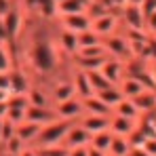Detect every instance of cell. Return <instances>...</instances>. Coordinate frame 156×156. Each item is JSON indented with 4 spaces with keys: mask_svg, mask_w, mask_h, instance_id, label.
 <instances>
[{
    "mask_svg": "<svg viewBox=\"0 0 156 156\" xmlns=\"http://www.w3.org/2000/svg\"><path fill=\"white\" fill-rule=\"evenodd\" d=\"M53 2H55V4H61V2H63V0H53Z\"/></svg>",
    "mask_w": 156,
    "mask_h": 156,
    "instance_id": "41",
    "label": "cell"
},
{
    "mask_svg": "<svg viewBox=\"0 0 156 156\" xmlns=\"http://www.w3.org/2000/svg\"><path fill=\"white\" fill-rule=\"evenodd\" d=\"M141 120V118H139ZM139 120H131L125 116H118V114H112L110 116V131L112 135H122V137H131L133 131L137 129V122Z\"/></svg>",
    "mask_w": 156,
    "mask_h": 156,
    "instance_id": "13",
    "label": "cell"
},
{
    "mask_svg": "<svg viewBox=\"0 0 156 156\" xmlns=\"http://www.w3.org/2000/svg\"><path fill=\"white\" fill-rule=\"evenodd\" d=\"M101 101H104L105 105H110L112 110L116 108V105L120 104L122 99H125V95L120 93V89L116 87V84H112V87H108V89H104V91H99V93H95Z\"/></svg>",
    "mask_w": 156,
    "mask_h": 156,
    "instance_id": "23",
    "label": "cell"
},
{
    "mask_svg": "<svg viewBox=\"0 0 156 156\" xmlns=\"http://www.w3.org/2000/svg\"><path fill=\"white\" fill-rule=\"evenodd\" d=\"M15 129H17V125H13L11 120L2 118V129H0V146H2L6 139H11V137L15 135Z\"/></svg>",
    "mask_w": 156,
    "mask_h": 156,
    "instance_id": "31",
    "label": "cell"
},
{
    "mask_svg": "<svg viewBox=\"0 0 156 156\" xmlns=\"http://www.w3.org/2000/svg\"><path fill=\"white\" fill-rule=\"evenodd\" d=\"M57 116L53 112V108H40V105H27L26 110V120H32V122H38V125H49L53 122Z\"/></svg>",
    "mask_w": 156,
    "mask_h": 156,
    "instance_id": "16",
    "label": "cell"
},
{
    "mask_svg": "<svg viewBox=\"0 0 156 156\" xmlns=\"http://www.w3.org/2000/svg\"><path fill=\"white\" fill-rule=\"evenodd\" d=\"M91 30L101 38H110V36H114V34H118L120 30H122V23H120V15L118 13H104V15H99V17H93L91 19Z\"/></svg>",
    "mask_w": 156,
    "mask_h": 156,
    "instance_id": "3",
    "label": "cell"
},
{
    "mask_svg": "<svg viewBox=\"0 0 156 156\" xmlns=\"http://www.w3.org/2000/svg\"><path fill=\"white\" fill-rule=\"evenodd\" d=\"M15 66H17V57L11 42H2L0 44V74H11Z\"/></svg>",
    "mask_w": 156,
    "mask_h": 156,
    "instance_id": "20",
    "label": "cell"
},
{
    "mask_svg": "<svg viewBox=\"0 0 156 156\" xmlns=\"http://www.w3.org/2000/svg\"><path fill=\"white\" fill-rule=\"evenodd\" d=\"M146 34L148 36H156V13L146 17Z\"/></svg>",
    "mask_w": 156,
    "mask_h": 156,
    "instance_id": "33",
    "label": "cell"
},
{
    "mask_svg": "<svg viewBox=\"0 0 156 156\" xmlns=\"http://www.w3.org/2000/svg\"><path fill=\"white\" fill-rule=\"evenodd\" d=\"M40 131H42V125L32 122V120H23L21 125H17L15 133H17V137H21L26 141L27 146H34L36 139H38V135H40Z\"/></svg>",
    "mask_w": 156,
    "mask_h": 156,
    "instance_id": "17",
    "label": "cell"
},
{
    "mask_svg": "<svg viewBox=\"0 0 156 156\" xmlns=\"http://www.w3.org/2000/svg\"><path fill=\"white\" fill-rule=\"evenodd\" d=\"M146 68H148V76H150V80H152V87L156 89V61H146Z\"/></svg>",
    "mask_w": 156,
    "mask_h": 156,
    "instance_id": "35",
    "label": "cell"
},
{
    "mask_svg": "<svg viewBox=\"0 0 156 156\" xmlns=\"http://www.w3.org/2000/svg\"><path fill=\"white\" fill-rule=\"evenodd\" d=\"M68 156H89V146H76V148H68Z\"/></svg>",
    "mask_w": 156,
    "mask_h": 156,
    "instance_id": "34",
    "label": "cell"
},
{
    "mask_svg": "<svg viewBox=\"0 0 156 156\" xmlns=\"http://www.w3.org/2000/svg\"><path fill=\"white\" fill-rule=\"evenodd\" d=\"M26 23H27V13L23 11V6L19 2H15L11 6V11L4 13L2 17V26L6 30V36H9V42H15L23 36L26 32Z\"/></svg>",
    "mask_w": 156,
    "mask_h": 156,
    "instance_id": "1",
    "label": "cell"
},
{
    "mask_svg": "<svg viewBox=\"0 0 156 156\" xmlns=\"http://www.w3.org/2000/svg\"><path fill=\"white\" fill-rule=\"evenodd\" d=\"M135 146L131 144L129 137H122V135H112V144H110V150L108 154H118V156H129V152Z\"/></svg>",
    "mask_w": 156,
    "mask_h": 156,
    "instance_id": "22",
    "label": "cell"
},
{
    "mask_svg": "<svg viewBox=\"0 0 156 156\" xmlns=\"http://www.w3.org/2000/svg\"><path fill=\"white\" fill-rule=\"evenodd\" d=\"M78 125H80V127H84L91 135H95V133H99V131L110 129V116H101V114H87V112H84V114L80 116Z\"/></svg>",
    "mask_w": 156,
    "mask_h": 156,
    "instance_id": "12",
    "label": "cell"
},
{
    "mask_svg": "<svg viewBox=\"0 0 156 156\" xmlns=\"http://www.w3.org/2000/svg\"><path fill=\"white\" fill-rule=\"evenodd\" d=\"M120 23L122 30H133V32H146V15L139 4H127L120 11Z\"/></svg>",
    "mask_w": 156,
    "mask_h": 156,
    "instance_id": "4",
    "label": "cell"
},
{
    "mask_svg": "<svg viewBox=\"0 0 156 156\" xmlns=\"http://www.w3.org/2000/svg\"><path fill=\"white\" fill-rule=\"evenodd\" d=\"M26 110H27V108H9V105H6V114H4V118L11 120L13 125H21V122L26 120Z\"/></svg>",
    "mask_w": 156,
    "mask_h": 156,
    "instance_id": "29",
    "label": "cell"
},
{
    "mask_svg": "<svg viewBox=\"0 0 156 156\" xmlns=\"http://www.w3.org/2000/svg\"><path fill=\"white\" fill-rule=\"evenodd\" d=\"M112 114H118V116H125V118H131V120H139L141 118V114H139V110L135 108L133 104V99H122L120 104L116 105L114 110H112Z\"/></svg>",
    "mask_w": 156,
    "mask_h": 156,
    "instance_id": "24",
    "label": "cell"
},
{
    "mask_svg": "<svg viewBox=\"0 0 156 156\" xmlns=\"http://www.w3.org/2000/svg\"><path fill=\"white\" fill-rule=\"evenodd\" d=\"M82 108H84V112H87V114H101V116H112V108H110V105H105L104 101H101V99L95 95V93L82 99Z\"/></svg>",
    "mask_w": 156,
    "mask_h": 156,
    "instance_id": "21",
    "label": "cell"
},
{
    "mask_svg": "<svg viewBox=\"0 0 156 156\" xmlns=\"http://www.w3.org/2000/svg\"><path fill=\"white\" fill-rule=\"evenodd\" d=\"M87 76H89V82H91L93 93H99V91H104L108 87H112V82L101 74V70H91V72H87Z\"/></svg>",
    "mask_w": 156,
    "mask_h": 156,
    "instance_id": "26",
    "label": "cell"
},
{
    "mask_svg": "<svg viewBox=\"0 0 156 156\" xmlns=\"http://www.w3.org/2000/svg\"><path fill=\"white\" fill-rule=\"evenodd\" d=\"M53 38H55L57 49L61 51V55H63L66 59H72L78 53V40H76V34H74V32H68V30H61L59 26H55Z\"/></svg>",
    "mask_w": 156,
    "mask_h": 156,
    "instance_id": "7",
    "label": "cell"
},
{
    "mask_svg": "<svg viewBox=\"0 0 156 156\" xmlns=\"http://www.w3.org/2000/svg\"><path fill=\"white\" fill-rule=\"evenodd\" d=\"M101 74H104L112 84H118L122 78L127 76V61H120V59H112V57H108V61L101 66Z\"/></svg>",
    "mask_w": 156,
    "mask_h": 156,
    "instance_id": "10",
    "label": "cell"
},
{
    "mask_svg": "<svg viewBox=\"0 0 156 156\" xmlns=\"http://www.w3.org/2000/svg\"><path fill=\"white\" fill-rule=\"evenodd\" d=\"M27 104L30 105H40V108H53V101H51V95H49V89L44 82L40 80H34L32 87L27 89Z\"/></svg>",
    "mask_w": 156,
    "mask_h": 156,
    "instance_id": "9",
    "label": "cell"
},
{
    "mask_svg": "<svg viewBox=\"0 0 156 156\" xmlns=\"http://www.w3.org/2000/svg\"><path fill=\"white\" fill-rule=\"evenodd\" d=\"M133 104L139 110L141 116L150 114L156 110V89H144L137 97H133Z\"/></svg>",
    "mask_w": 156,
    "mask_h": 156,
    "instance_id": "14",
    "label": "cell"
},
{
    "mask_svg": "<svg viewBox=\"0 0 156 156\" xmlns=\"http://www.w3.org/2000/svg\"><path fill=\"white\" fill-rule=\"evenodd\" d=\"M110 144H112V131L105 129V131H99V133H95L93 137H91V148H95V150H101L108 154V150H110Z\"/></svg>",
    "mask_w": 156,
    "mask_h": 156,
    "instance_id": "25",
    "label": "cell"
},
{
    "mask_svg": "<svg viewBox=\"0 0 156 156\" xmlns=\"http://www.w3.org/2000/svg\"><path fill=\"white\" fill-rule=\"evenodd\" d=\"M91 133L84 129V127H80L78 122H72V127L68 129V135H66V139H63V146L66 148H76V146H89L91 144Z\"/></svg>",
    "mask_w": 156,
    "mask_h": 156,
    "instance_id": "11",
    "label": "cell"
},
{
    "mask_svg": "<svg viewBox=\"0 0 156 156\" xmlns=\"http://www.w3.org/2000/svg\"><path fill=\"white\" fill-rule=\"evenodd\" d=\"M70 78H72V82H74L76 97L84 99V97L93 95V89H91V82H89V76H87V72H82V70H78V68H74V66H72Z\"/></svg>",
    "mask_w": 156,
    "mask_h": 156,
    "instance_id": "15",
    "label": "cell"
},
{
    "mask_svg": "<svg viewBox=\"0 0 156 156\" xmlns=\"http://www.w3.org/2000/svg\"><path fill=\"white\" fill-rule=\"evenodd\" d=\"M108 156H118V154H108Z\"/></svg>",
    "mask_w": 156,
    "mask_h": 156,
    "instance_id": "42",
    "label": "cell"
},
{
    "mask_svg": "<svg viewBox=\"0 0 156 156\" xmlns=\"http://www.w3.org/2000/svg\"><path fill=\"white\" fill-rule=\"evenodd\" d=\"M55 26H59L61 30L80 34L84 30H91V17L89 13H72V15H59L55 19Z\"/></svg>",
    "mask_w": 156,
    "mask_h": 156,
    "instance_id": "8",
    "label": "cell"
},
{
    "mask_svg": "<svg viewBox=\"0 0 156 156\" xmlns=\"http://www.w3.org/2000/svg\"><path fill=\"white\" fill-rule=\"evenodd\" d=\"M70 127H72V122H66V120L55 118L53 122L42 127V131H40V135H38V139H36L34 146L36 148H42V146H59V144H63Z\"/></svg>",
    "mask_w": 156,
    "mask_h": 156,
    "instance_id": "2",
    "label": "cell"
},
{
    "mask_svg": "<svg viewBox=\"0 0 156 156\" xmlns=\"http://www.w3.org/2000/svg\"><path fill=\"white\" fill-rule=\"evenodd\" d=\"M76 40H78V51H80V49H84V47H93V44L104 42V40L93 32V30H84V32L76 34Z\"/></svg>",
    "mask_w": 156,
    "mask_h": 156,
    "instance_id": "27",
    "label": "cell"
},
{
    "mask_svg": "<svg viewBox=\"0 0 156 156\" xmlns=\"http://www.w3.org/2000/svg\"><path fill=\"white\" fill-rule=\"evenodd\" d=\"M93 0H63L57 4V17L59 15H72V13H89Z\"/></svg>",
    "mask_w": 156,
    "mask_h": 156,
    "instance_id": "18",
    "label": "cell"
},
{
    "mask_svg": "<svg viewBox=\"0 0 156 156\" xmlns=\"http://www.w3.org/2000/svg\"><path fill=\"white\" fill-rule=\"evenodd\" d=\"M129 156H148V154H146L141 148H133V150L129 152Z\"/></svg>",
    "mask_w": 156,
    "mask_h": 156,
    "instance_id": "39",
    "label": "cell"
},
{
    "mask_svg": "<svg viewBox=\"0 0 156 156\" xmlns=\"http://www.w3.org/2000/svg\"><path fill=\"white\" fill-rule=\"evenodd\" d=\"M53 112L59 120H66V122H78L80 116L84 114V108H82V99L80 97H72L68 101H61V104L53 105Z\"/></svg>",
    "mask_w": 156,
    "mask_h": 156,
    "instance_id": "6",
    "label": "cell"
},
{
    "mask_svg": "<svg viewBox=\"0 0 156 156\" xmlns=\"http://www.w3.org/2000/svg\"><path fill=\"white\" fill-rule=\"evenodd\" d=\"M105 51H108V57L112 59H120V61H129L131 59V49H129V38L122 34V30L110 38L104 40Z\"/></svg>",
    "mask_w": 156,
    "mask_h": 156,
    "instance_id": "5",
    "label": "cell"
},
{
    "mask_svg": "<svg viewBox=\"0 0 156 156\" xmlns=\"http://www.w3.org/2000/svg\"><path fill=\"white\" fill-rule=\"evenodd\" d=\"M135 148H141L148 156H156V137H146V139H144L139 146H135Z\"/></svg>",
    "mask_w": 156,
    "mask_h": 156,
    "instance_id": "32",
    "label": "cell"
},
{
    "mask_svg": "<svg viewBox=\"0 0 156 156\" xmlns=\"http://www.w3.org/2000/svg\"><path fill=\"white\" fill-rule=\"evenodd\" d=\"M2 42H9V36H6V30L2 26V19H0V44Z\"/></svg>",
    "mask_w": 156,
    "mask_h": 156,
    "instance_id": "37",
    "label": "cell"
},
{
    "mask_svg": "<svg viewBox=\"0 0 156 156\" xmlns=\"http://www.w3.org/2000/svg\"><path fill=\"white\" fill-rule=\"evenodd\" d=\"M26 146H27V144L21 139V137H17V133H15V135H13L11 139H6L0 148H2V150H6V152H11V154H17V156H19V154H21V150H23Z\"/></svg>",
    "mask_w": 156,
    "mask_h": 156,
    "instance_id": "28",
    "label": "cell"
},
{
    "mask_svg": "<svg viewBox=\"0 0 156 156\" xmlns=\"http://www.w3.org/2000/svg\"><path fill=\"white\" fill-rule=\"evenodd\" d=\"M116 87L120 89V93H122V95H125L127 99H133V97H137V95H139V93H141V91L146 89V87H144V82H141L139 78L129 76V74L122 78V80H120V82H118Z\"/></svg>",
    "mask_w": 156,
    "mask_h": 156,
    "instance_id": "19",
    "label": "cell"
},
{
    "mask_svg": "<svg viewBox=\"0 0 156 156\" xmlns=\"http://www.w3.org/2000/svg\"><path fill=\"white\" fill-rule=\"evenodd\" d=\"M0 156H17V154H11V152H6V150L0 148Z\"/></svg>",
    "mask_w": 156,
    "mask_h": 156,
    "instance_id": "40",
    "label": "cell"
},
{
    "mask_svg": "<svg viewBox=\"0 0 156 156\" xmlns=\"http://www.w3.org/2000/svg\"><path fill=\"white\" fill-rule=\"evenodd\" d=\"M19 156H40V150H38L36 146H26Z\"/></svg>",
    "mask_w": 156,
    "mask_h": 156,
    "instance_id": "36",
    "label": "cell"
},
{
    "mask_svg": "<svg viewBox=\"0 0 156 156\" xmlns=\"http://www.w3.org/2000/svg\"><path fill=\"white\" fill-rule=\"evenodd\" d=\"M89 156H108V154L101 152V150H95V148H91V146H89Z\"/></svg>",
    "mask_w": 156,
    "mask_h": 156,
    "instance_id": "38",
    "label": "cell"
},
{
    "mask_svg": "<svg viewBox=\"0 0 156 156\" xmlns=\"http://www.w3.org/2000/svg\"><path fill=\"white\" fill-rule=\"evenodd\" d=\"M38 150H40V156H68V148L63 144H59V146H42Z\"/></svg>",
    "mask_w": 156,
    "mask_h": 156,
    "instance_id": "30",
    "label": "cell"
},
{
    "mask_svg": "<svg viewBox=\"0 0 156 156\" xmlns=\"http://www.w3.org/2000/svg\"><path fill=\"white\" fill-rule=\"evenodd\" d=\"M154 38H156V36H154Z\"/></svg>",
    "mask_w": 156,
    "mask_h": 156,
    "instance_id": "43",
    "label": "cell"
}]
</instances>
